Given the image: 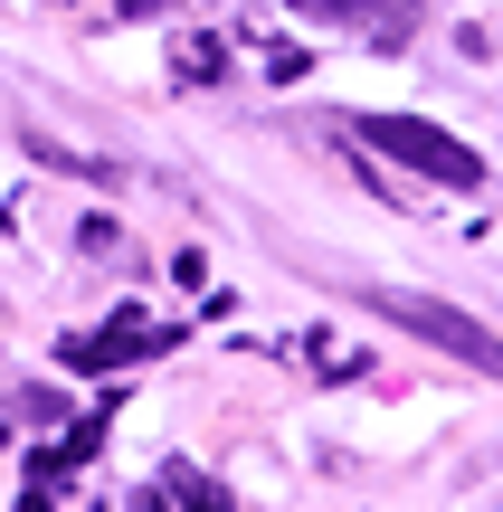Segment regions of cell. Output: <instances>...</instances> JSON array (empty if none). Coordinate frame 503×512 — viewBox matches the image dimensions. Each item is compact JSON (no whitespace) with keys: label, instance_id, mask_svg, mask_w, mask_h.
Instances as JSON below:
<instances>
[{"label":"cell","instance_id":"cell-1","mask_svg":"<svg viewBox=\"0 0 503 512\" xmlns=\"http://www.w3.org/2000/svg\"><path fill=\"white\" fill-rule=\"evenodd\" d=\"M304 133L361 143V152H380V162L418 171V181H437V190H485V162H475V152L456 143V133H437L428 114H314Z\"/></svg>","mask_w":503,"mask_h":512},{"label":"cell","instance_id":"cell-2","mask_svg":"<svg viewBox=\"0 0 503 512\" xmlns=\"http://www.w3.org/2000/svg\"><path fill=\"white\" fill-rule=\"evenodd\" d=\"M352 304H371L380 323H399V332H418L428 351H447V361H466V370H485V380H503V332H485L475 313H456V304H437V294H409V285H371V275H352Z\"/></svg>","mask_w":503,"mask_h":512},{"label":"cell","instance_id":"cell-3","mask_svg":"<svg viewBox=\"0 0 503 512\" xmlns=\"http://www.w3.org/2000/svg\"><path fill=\"white\" fill-rule=\"evenodd\" d=\"M304 19H333V29H361V38H380V48H399L409 38V19H418V0H295Z\"/></svg>","mask_w":503,"mask_h":512},{"label":"cell","instance_id":"cell-4","mask_svg":"<svg viewBox=\"0 0 503 512\" xmlns=\"http://www.w3.org/2000/svg\"><path fill=\"white\" fill-rule=\"evenodd\" d=\"M162 342H171L162 323H124V313H114L105 332H86V342H67V361H76V370H124L133 351H162Z\"/></svg>","mask_w":503,"mask_h":512},{"label":"cell","instance_id":"cell-5","mask_svg":"<svg viewBox=\"0 0 503 512\" xmlns=\"http://www.w3.org/2000/svg\"><path fill=\"white\" fill-rule=\"evenodd\" d=\"M171 57H181V86H219V76H228V48H219V38H181Z\"/></svg>","mask_w":503,"mask_h":512},{"label":"cell","instance_id":"cell-6","mask_svg":"<svg viewBox=\"0 0 503 512\" xmlns=\"http://www.w3.org/2000/svg\"><path fill=\"white\" fill-rule=\"evenodd\" d=\"M162 494H190V503H209V512H228V484H209V475H190V465H171V475H162Z\"/></svg>","mask_w":503,"mask_h":512},{"label":"cell","instance_id":"cell-7","mask_svg":"<svg viewBox=\"0 0 503 512\" xmlns=\"http://www.w3.org/2000/svg\"><path fill=\"white\" fill-rule=\"evenodd\" d=\"M114 10H124V19H152V10H162V0H114Z\"/></svg>","mask_w":503,"mask_h":512}]
</instances>
